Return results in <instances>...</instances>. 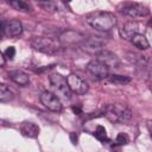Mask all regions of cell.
<instances>
[{
	"label": "cell",
	"mask_w": 152,
	"mask_h": 152,
	"mask_svg": "<svg viewBox=\"0 0 152 152\" xmlns=\"http://www.w3.org/2000/svg\"><path fill=\"white\" fill-rule=\"evenodd\" d=\"M4 55H5L6 59L12 61V59L14 58V56H15V49H14V46H8V48L4 51Z\"/></svg>",
	"instance_id": "24"
},
{
	"label": "cell",
	"mask_w": 152,
	"mask_h": 152,
	"mask_svg": "<svg viewBox=\"0 0 152 152\" xmlns=\"http://www.w3.org/2000/svg\"><path fill=\"white\" fill-rule=\"evenodd\" d=\"M61 44H65V45H75V44H82L86 40V37L74 30H66L64 31L61 36L59 39Z\"/></svg>",
	"instance_id": "11"
},
{
	"label": "cell",
	"mask_w": 152,
	"mask_h": 152,
	"mask_svg": "<svg viewBox=\"0 0 152 152\" xmlns=\"http://www.w3.org/2000/svg\"><path fill=\"white\" fill-rule=\"evenodd\" d=\"M146 66H147L150 70H152V56L147 58V64H146Z\"/></svg>",
	"instance_id": "27"
},
{
	"label": "cell",
	"mask_w": 152,
	"mask_h": 152,
	"mask_svg": "<svg viewBox=\"0 0 152 152\" xmlns=\"http://www.w3.org/2000/svg\"><path fill=\"white\" fill-rule=\"evenodd\" d=\"M71 109H72V112H74L75 114H77V115L82 114V110H81V108H78V107H72Z\"/></svg>",
	"instance_id": "26"
},
{
	"label": "cell",
	"mask_w": 152,
	"mask_h": 152,
	"mask_svg": "<svg viewBox=\"0 0 152 152\" xmlns=\"http://www.w3.org/2000/svg\"><path fill=\"white\" fill-rule=\"evenodd\" d=\"M66 82L69 84L71 93H75L76 95H83L89 89L88 83L83 78H81L78 75H75V74H70L69 76H66Z\"/></svg>",
	"instance_id": "8"
},
{
	"label": "cell",
	"mask_w": 152,
	"mask_h": 152,
	"mask_svg": "<svg viewBox=\"0 0 152 152\" xmlns=\"http://www.w3.org/2000/svg\"><path fill=\"white\" fill-rule=\"evenodd\" d=\"M50 84L52 89L55 90V94L58 97H63L65 100H69L71 96V90L69 88V84L66 82V78L62 76L61 74H52L49 76Z\"/></svg>",
	"instance_id": "4"
},
{
	"label": "cell",
	"mask_w": 152,
	"mask_h": 152,
	"mask_svg": "<svg viewBox=\"0 0 152 152\" xmlns=\"http://www.w3.org/2000/svg\"><path fill=\"white\" fill-rule=\"evenodd\" d=\"M14 99V93L6 86V84H0V102H10Z\"/></svg>",
	"instance_id": "19"
},
{
	"label": "cell",
	"mask_w": 152,
	"mask_h": 152,
	"mask_svg": "<svg viewBox=\"0 0 152 152\" xmlns=\"http://www.w3.org/2000/svg\"><path fill=\"white\" fill-rule=\"evenodd\" d=\"M121 12L128 17L132 18H141V17H146L150 11L148 8L142 5V4H138V2H129L122 6Z\"/></svg>",
	"instance_id": "9"
},
{
	"label": "cell",
	"mask_w": 152,
	"mask_h": 152,
	"mask_svg": "<svg viewBox=\"0 0 152 152\" xmlns=\"http://www.w3.org/2000/svg\"><path fill=\"white\" fill-rule=\"evenodd\" d=\"M0 30H1L2 36L8 37V38H14V37H19L23 33V25L17 19L1 20Z\"/></svg>",
	"instance_id": "5"
},
{
	"label": "cell",
	"mask_w": 152,
	"mask_h": 152,
	"mask_svg": "<svg viewBox=\"0 0 152 152\" xmlns=\"http://www.w3.org/2000/svg\"><path fill=\"white\" fill-rule=\"evenodd\" d=\"M107 80H108V82H110L113 84H118V86H125L131 82V77L124 76V75H114V74L109 75Z\"/></svg>",
	"instance_id": "20"
},
{
	"label": "cell",
	"mask_w": 152,
	"mask_h": 152,
	"mask_svg": "<svg viewBox=\"0 0 152 152\" xmlns=\"http://www.w3.org/2000/svg\"><path fill=\"white\" fill-rule=\"evenodd\" d=\"M129 142V138L126 133H119L115 138V145L118 146H124V145H127Z\"/></svg>",
	"instance_id": "23"
},
{
	"label": "cell",
	"mask_w": 152,
	"mask_h": 152,
	"mask_svg": "<svg viewBox=\"0 0 152 152\" xmlns=\"http://www.w3.org/2000/svg\"><path fill=\"white\" fill-rule=\"evenodd\" d=\"M138 30H139V24L135 20H129L121 26V28L119 30V33L122 39L132 40V38L135 34H138Z\"/></svg>",
	"instance_id": "13"
},
{
	"label": "cell",
	"mask_w": 152,
	"mask_h": 152,
	"mask_svg": "<svg viewBox=\"0 0 152 152\" xmlns=\"http://www.w3.org/2000/svg\"><path fill=\"white\" fill-rule=\"evenodd\" d=\"M126 58H127V61H129L131 63H133L135 65L146 66L148 56H145V55H141V53H135V52H127Z\"/></svg>",
	"instance_id": "17"
},
{
	"label": "cell",
	"mask_w": 152,
	"mask_h": 152,
	"mask_svg": "<svg viewBox=\"0 0 152 152\" xmlns=\"http://www.w3.org/2000/svg\"><path fill=\"white\" fill-rule=\"evenodd\" d=\"M151 137H152V126H151Z\"/></svg>",
	"instance_id": "30"
},
{
	"label": "cell",
	"mask_w": 152,
	"mask_h": 152,
	"mask_svg": "<svg viewBox=\"0 0 152 152\" xmlns=\"http://www.w3.org/2000/svg\"><path fill=\"white\" fill-rule=\"evenodd\" d=\"M5 63H6V57L4 53H1V66H5Z\"/></svg>",
	"instance_id": "28"
},
{
	"label": "cell",
	"mask_w": 152,
	"mask_h": 152,
	"mask_svg": "<svg viewBox=\"0 0 152 152\" xmlns=\"http://www.w3.org/2000/svg\"><path fill=\"white\" fill-rule=\"evenodd\" d=\"M104 116L113 124H127L132 119V112L125 104L112 103L106 106Z\"/></svg>",
	"instance_id": "2"
},
{
	"label": "cell",
	"mask_w": 152,
	"mask_h": 152,
	"mask_svg": "<svg viewBox=\"0 0 152 152\" xmlns=\"http://www.w3.org/2000/svg\"><path fill=\"white\" fill-rule=\"evenodd\" d=\"M38 6L49 12H59L64 10L65 4L61 1H38Z\"/></svg>",
	"instance_id": "16"
},
{
	"label": "cell",
	"mask_w": 152,
	"mask_h": 152,
	"mask_svg": "<svg viewBox=\"0 0 152 152\" xmlns=\"http://www.w3.org/2000/svg\"><path fill=\"white\" fill-rule=\"evenodd\" d=\"M95 59L102 62L108 68H119L120 64H121L119 57L114 52L108 51V50H104V49L102 51H100L97 55H95Z\"/></svg>",
	"instance_id": "12"
},
{
	"label": "cell",
	"mask_w": 152,
	"mask_h": 152,
	"mask_svg": "<svg viewBox=\"0 0 152 152\" xmlns=\"http://www.w3.org/2000/svg\"><path fill=\"white\" fill-rule=\"evenodd\" d=\"M39 100H40L42 104L51 112L58 113V112L62 110V102H61L59 97L56 94L51 93V91H48V90L43 91L39 96Z\"/></svg>",
	"instance_id": "6"
},
{
	"label": "cell",
	"mask_w": 152,
	"mask_h": 152,
	"mask_svg": "<svg viewBox=\"0 0 152 152\" xmlns=\"http://www.w3.org/2000/svg\"><path fill=\"white\" fill-rule=\"evenodd\" d=\"M131 42H132V44H133L135 48H138L139 50H147V49L150 48V43H148L147 38H146L144 34H141V33L135 34V36L132 38Z\"/></svg>",
	"instance_id": "18"
},
{
	"label": "cell",
	"mask_w": 152,
	"mask_h": 152,
	"mask_svg": "<svg viewBox=\"0 0 152 152\" xmlns=\"http://www.w3.org/2000/svg\"><path fill=\"white\" fill-rule=\"evenodd\" d=\"M87 70L97 80H104L109 76V68L97 59H91L87 64Z\"/></svg>",
	"instance_id": "7"
},
{
	"label": "cell",
	"mask_w": 152,
	"mask_h": 152,
	"mask_svg": "<svg viewBox=\"0 0 152 152\" xmlns=\"http://www.w3.org/2000/svg\"><path fill=\"white\" fill-rule=\"evenodd\" d=\"M87 24L93 27L96 31L100 32H107L110 31L116 25V17L110 12H103V11H96L91 12L86 17Z\"/></svg>",
	"instance_id": "1"
},
{
	"label": "cell",
	"mask_w": 152,
	"mask_h": 152,
	"mask_svg": "<svg viewBox=\"0 0 152 152\" xmlns=\"http://www.w3.org/2000/svg\"><path fill=\"white\" fill-rule=\"evenodd\" d=\"M150 25H152V18H151V20H150V23H148Z\"/></svg>",
	"instance_id": "29"
},
{
	"label": "cell",
	"mask_w": 152,
	"mask_h": 152,
	"mask_svg": "<svg viewBox=\"0 0 152 152\" xmlns=\"http://www.w3.org/2000/svg\"><path fill=\"white\" fill-rule=\"evenodd\" d=\"M8 77L11 81H13L15 84L18 86H21V87H25L30 83V77L26 72L21 71V70H13V71H10L8 72Z\"/></svg>",
	"instance_id": "15"
},
{
	"label": "cell",
	"mask_w": 152,
	"mask_h": 152,
	"mask_svg": "<svg viewBox=\"0 0 152 152\" xmlns=\"http://www.w3.org/2000/svg\"><path fill=\"white\" fill-rule=\"evenodd\" d=\"M31 46L42 53L55 55L61 50V42L50 37H33L31 39Z\"/></svg>",
	"instance_id": "3"
},
{
	"label": "cell",
	"mask_w": 152,
	"mask_h": 152,
	"mask_svg": "<svg viewBox=\"0 0 152 152\" xmlns=\"http://www.w3.org/2000/svg\"><path fill=\"white\" fill-rule=\"evenodd\" d=\"M104 44H106V42L103 39L99 38V37H90V38H86V40L81 44V46L88 53L97 55L100 51L103 50Z\"/></svg>",
	"instance_id": "10"
},
{
	"label": "cell",
	"mask_w": 152,
	"mask_h": 152,
	"mask_svg": "<svg viewBox=\"0 0 152 152\" xmlns=\"http://www.w3.org/2000/svg\"><path fill=\"white\" fill-rule=\"evenodd\" d=\"M94 137L99 140V141H101V142H106V141H108V135H107V131H106V128L103 127V126H101V125H99L97 127H96V129H95V132H94Z\"/></svg>",
	"instance_id": "22"
},
{
	"label": "cell",
	"mask_w": 152,
	"mask_h": 152,
	"mask_svg": "<svg viewBox=\"0 0 152 152\" xmlns=\"http://www.w3.org/2000/svg\"><path fill=\"white\" fill-rule=\"evenodd\" d=\"M70 139H71V142L74 145L77 144V135H76V133H70Z\"/></svg>",
	"instance_id": "25"
},
{
	"label": "cell",
	"mask_w": 152,
	"mask_h": 152,
	"mask_svg": "<svg viewBox=\"0 0 152 152\" xmlns=\"http://www.w3.org/2000/svg\"><path fill=\"white\" fill-rule=\"evenodd\" d=\"M20 133L26 137V138H31V139H34L39 135V126L34 122H31V121H25L20 125Z\"/></svg>",
	"instance_id": "14"
},
{
	"label": "cell",
	"mask_w": 152,
	"mask_h": 152,
	"mask_svg": "<svg viewBox=\"0 0 152 152\" xmlns=\"http://www.w3.org/2000/svg\"><path fill=\"white\" fill-rule=\"evenodd\" d=\"M8 5L11 7H13L14 10L17 11H20V12H31V7L27 2L23 1V0H13V1H8Z\"/></svg>",
	"instance_id": "21"
}]
</instances>
